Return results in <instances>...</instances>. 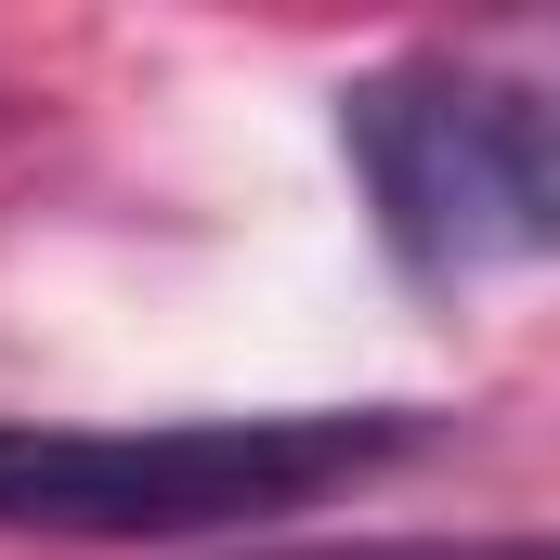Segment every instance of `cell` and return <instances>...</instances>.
Returning a JSON list of instances; mask_svg holds the SVG:
<instances>
[{
    "label": "cell",
    "mask_w": 560,
    "mask_h": 560,
    "mask_svg": "<svg viewBox=\"0 0 560 560\" xmlns=\"http://www.w3.org/2000/svg\"><path fill=\"white\" fill-rule=\"evenodd\" d=\"M418 430L405 405H300V418H156V430H0V535H222L287 522Z\"/></svg>",
    "instance_id": "obj_1"
},
{
    "label": "cell",
    "mask_w": 560,
    "mask_h": 560,
    "mask_svg": "<svg viewBox=\"0 0 560 560\" xmlns=\"http://www.w3.org/2000/svg\"><path fill=\"white\" fill-rule=\"evenodd\" d=\"M313 560H560V535H418V548H313Z\"/></svg>",
    "instance_id": "obj_3"
},
{
    "label": "cell",
    "mask_w": 560,
    "mask_h": 560,
    "mask_svg": "<svg viewBox=\"0 0 560 560\" xmlns=\"http://www.w3.org/2000/svg\"><path fill=\"white\" fill-rule=\"evenodd\" d=\"M339 143L418 275H495L560 248V66L405 52L339 92Z\"/></svg>",
    "instance_id": "obj_2"
}]
</instances>
